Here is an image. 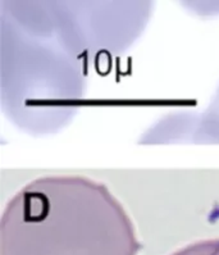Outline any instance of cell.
I'll return each instance as SVG.
<instances>
[{
  "instance_id": "6da1fadb",
  "label": "cell",
  "mask_w": 219,
  "mask_h": 255,
  "mask_svg": "<svg viewBox=\"0 0 219 255\" xmlns=\"http://www.w3.org/2000/svg\"><path fill=\"white\" fill-rule=\"evenodd\" d=\"M132 219L105 183L85 176L28 182L0 221V255H137Z\"/></svg>"
},
{
  "instance_id": "7a4b0ae2",
  "label": "cell",
  "mask_w": 219,
  "mask_h": 255,
  "mask_svg": "<svg viewBox=\"0 0 219 255\" xmlns=\"http://www.w3.org/2000/svg\"><path fill=\"white\" fill-rule=\"evenodd\" d=\"M171 255H219V239L190 244Z\"/></svg>"
}]
</instances>
